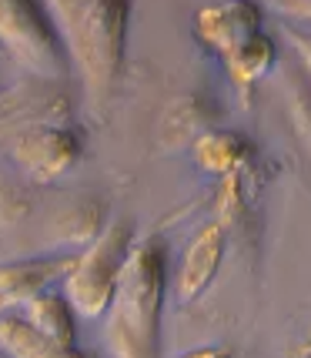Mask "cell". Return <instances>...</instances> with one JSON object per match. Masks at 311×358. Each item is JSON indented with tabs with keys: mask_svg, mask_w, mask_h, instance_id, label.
I'll use <instances>...</instances> for the list:
<instances>
[{
	"mask_svg": "<svg viewBox=\"0 0 311 358\" xmlns=\"http://www.w3.org/2000/svg\"><path fill=\"white\" fill-rule=\"evenodd\" d=\"M168 292V248L161 238L134 241L108 305V348L114 358L161 355V312Z\"/></svg>",
	"mask_w": 311,
	"mask_h": 358,
	"instance_id": "6da1fadb",
	"label": "cell"
},
{
	"mask_svg": "<svg viewBox=\"0 0 311 358\" xmlns=\"http://www.w3.org/2000/svg\"><path fill=\"white\" fill-rule=\"evenodd\" d=\"M44 10L61 37L64 57L71 54L91 101L104 104L124 71L131 7L108 0H71L47 3Z\"/></svg>",
	"mask_w": 311,
	"mask_h": 358,
	"instance_id": "7a4b0ae2",
	"label": "cell"
},
{
	"mask_svg": "<svg viewBox=\"0 0 311 358\" xmlns=\"http://www.w3.org/2000/svg\"><path fill=\"white\" fill-rule=\"evenodd\" d=\"M131 248H134V224L110 221L87 248L71 258V268L64 275V298L74 315L101 318L108 312Z\"/></svg>",
	"mask_w": 311,
	"mask_h": 358,
	"instance_id": "3957f363",
	"label": "cell"
},
{
	"mask_svg": "<svg viewBox=\"0 0 311 358\" xmlns=\"http://www.w3.org/2000/svg\"><path fill=\"white\" fill-rule=\"evenodd\" d=\"M0 44L41 80H61L67 71L61 37L47 10L34 0H0Z\"/></svg>",
	"mask_w": 311,
	"mask_h": 358,
	"instance_id": "277c9868",
	"label": "cell"
},
{
	"mask_svg": "<svg viewBox=\"0 0 311 358\" xmlns=\"http://www.w3.org/2000/svg\"><path fill=\"white\" fill-rule=\"evenodd\" d=\"M10 151H14V161L34 181H57L78 168L84 141L67 124H41L20 131Z\"/></svg>",
	"mask_w": 311,
	"mask_h": 358,
	"instance_id": "5b68a950",
	"label": "cell"
},
{
	"mask_svg": "<svg viewBox=\"0 0 311 358\" xmlns=\"http://www.w3.org/2000/svg\"><path fill=\"white\" fill-rule=\"evenodd\" d=\"M67 114L71 101L54 87V80H37L34 87L0 94V131H10L17 124L20 134L41 124H67Z\"/></svg>",
	"mask_w": 311,
	"mask_h": 358,
	"instance_id": "8992f818",
	"label": "cell"
},
{
	"mask_svg": "<svg viewBox=\"0 0 311 358\" xmlns=\"http://www.w3.org/2000/svg\"><path fill=\"white\" fill-rule=\"evenodd\" d=\"M228 255V231L224 224H204L201 231L191 238V245L185 248L181 268H178V298L181 301H194L208 292V285L215 281L221 262Z\"/></svg>",
	"mask_w": 311,
	"mask_h": 358,
	"instance_id": "52a82bcc",
	"label": "cell"
},
{
	"mask_svg": "<svg viewBox=\"0 0 311 358\" xmlns=\"http://www.w3.org/2000/svg\"><path fill=\"white\" fill-rule=\"evenodd\" d=\"M71 255H47V258H20L0 265V312L27 305L37 295L50 292V285L67 275Z\"/></svg>",
	"mask_w": 311,
	"mask_h": 358,
	"instance_id": "ba28073f",
	"label": "cell"
},
{
	"mask_svg": "<svg viewBox=\"0 0 311 358\" xmlns=\"http://www.w3.org/2000/svg\"><path fill=\"white\" fill-rule=\"evenodd\" d=\"M261 31V10L254 3L234 0V3H211L194 14V34L204 47H211L215 54L231 50L245 37Z\"/></svg>",
	"mask_w": 311,
	"mask_h": 358,
	"instance_id": "9c48e42d",
	"label": "cell"
},
{
	"mask_svg": "<svg viewBox=\"0 0 311 358\" xmlns=\"http://www.w3.org/2000/svg\"><path fill=\"white\" fill-rule=\"evenodd\" d=\"M194 164L218 178H234L254 164V144L241 131H204L194 138Z\"/></svg>",
	"mask_w": 311,
	"mask_h": 358,
	"instance_id": "30bf717a",
	"label": "cell"
},
{
	"mask_svg": "<svg viewBox=\"0 0 311 358\" xmlns=\"http://www.w3.org/2000/svg\"><path fill=\"white\" fill-rule=\"evenodd\" d=\"M221 61H224V71H228L234 87L248 94L258 80L268 78V71L278 61V50H275V44H271V37L265 31H258L245 37L241 44H234L231 50H224Z\"/></svg>",
	"mask_w": 311,
	"mask_h": 358,
	"instance_id": "8fae6325",
	"label": "cell"
},
{
	"mask_svg": "<svg viewBox=\"0 0 311 358\" xmlns=\"http://www.w3.org/2000/svg\"><path fill=\"white\" fill-rule=\"evenodd\" d=\"M0 348L10 358H87L78 345H64L41 335L24 318H3L0 322Z\"/></svg>",
	"mask_w": 311,
	"mask_h": 358,
	"instance_id": "7c38bea8",
	"label": "cell"
},
{
	"mask_svg": "<svg viewBox=\"0 0 311 358\" xmlns=\"http://www.w3.org/2000/svg\"><path fill=\"white\" fill-rule=\"evenodd\" d=\"M27 325H34L41 335L54 338L64 345H78V325H74V308L67 305V298L57 292H44L34 301H27Z\"/></svg>",
	"mask_w": 311,
	"mask_h": 358,
	"instance_id": "4fadbf2b",
	"label": "cell"
},
{
	"mask_svg": "<svg viewBox=\"0 0 311 358\" xmlns=\"http://www.w3.org/2000/svg\"><path fill=\"white\" fill-rule=\"evenodd\" d=\"M181 358H234V355L228 345H198V348L185 352Z\"/></svg>",
	"mask_w": 311,
	"mask_h": 358,
	"instance_id": "5bb4252c",
	"label": "cell"
}]
</instances>
